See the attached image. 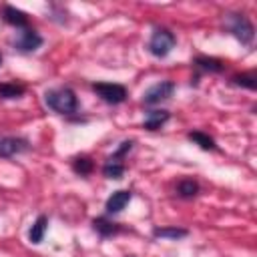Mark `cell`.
Listing matches in <instances>:
<instances>
[{
    "label": "cell",
    "mask_w": 257,
    "mask_h": 257,
    "mask_svg": "<svg viewBox=\"0 0 257 257\" xmlns=\"http://www.w3.org/2000/svg\"><path fill=\"white\" fill-rule=\"evenodd\" d=\"M167 120H169V112L167 110H149L147 116H145V120H143V126L149 128V131H157Z\"/></svg>",
    "instance_id": "10"
},
{
    "label": "cell",
    "mask_w": 257,
    "mask_h": 257,
    "mask_svg": "<svg viewBox=\"0 0 257 257\" xmlns=\"http://www.w3.org/2000/svg\"><path fill=\"white\" fill-rule=\"evenodd\" d=\"M24 94V86L16 82H4L0 84V98H18Z\"/></svg>",
    "instance_id": "16"
},
{
    "label": "cell",
    "mask_w": 257,
    "mask_h": 257,
    "mask_svg": "<svg viewBox=\"0 0 257 257\" xmlns=\"http://www.w3.org/2000/svg\"><path fill=\"white\" fill-rule=\"evenodd\" d=\"M0 62H2V56H0Z\"/></svg>",
    "instance_id": "21"
},
{
    "label": "cell",
    "mask_w": 257,
    "mask_h": 257,
    "mask_svg": "<svg viewBox=\"0 0 257 257\" xmlns=\"http://www.w3.org/2000/svg\"><path fill=\"white\" fill-rule=\"evenodd\" d=\"M92 90L108 104H120L126 98V88L122 84H114V82H94Z\"/></svg>",
    "instance_id": "4"
},
{
    "label": "cell",
    "mask_w": 257,
    "mask_h": 257,
    "mask_svg": "<svg viewBox=\"0 0 257 257\" xmlns=\"http://www.w3.org/2000/svg\"><path fill=\"white\" fill-rule=\"evenodd\" d=\"M177 193H179V197H183V199H191V197H195V195L199 193V185H197L195 181H191V179H185V181L179 183Z\"/></svg>",
    "instance_id": "18"
},
{
    "label": "cell",
    "mask_w": 257,
    "mask_h": 257,
    "mask_svg": "<svg viewBox=\"0 0 257 257\" xmlns=\"http://www.w3.org/2000/svg\"><path fill=\"white\" fill-rule=\"evenodd\" d=\"M92 167H94L92 161L86 159V157H76V159L72 161V169H74V173L80 175V177L90 175V173H92Z\"/></svg>",
    "instance_id": "19"
},
{
    "label": "cell",
    "mask_w": 257,
    "mask_h": 257,
    "mask_svg": "<svg viewBox=\"0 0 257 257\" xmlns=\"http://www.w3.org/2000/svg\"><path fill=\"white\" fill-rule=\"evenodd\" d=\"M175 42L177 40H175V34L171 30H167V28H155L153 34H151V38H149L147 48H149V52L153 56L163 58V56H167L175 48Z\"/></svg>",
    "instance_id": "2"
},
{
    "label": "cell",
    "mask_w": 257,
    "mask_h": 257,
    "mask_svg": "<svg viewBox=\"0 0 257 257\" xmlns=\"http://www.w3.org/2000/svg\"><path fill=\"white\" fill-rule=\"evenodd\" d=\"M2 18H4V22L12 24V26H18V28H24L28 24V16L22 10L14 8V6H4L2 8Z\"/></svg>",
    "instance_id": "9"
},
{
    "label": "cell",
    "mask_w": 257,
    "mask_h": 257,
    "mask_svg": "<svg viewBox=\"0 0 257 257\" xmlns=\"http://www.w3.org/2000/svg\"><path fill=\"white\" fill-rule=\"evenodd\" d=\"M40 44H42V36H40L38 32L30 30V28H24V30L18 34L16 42H14V46H16L20 52H32V50H36Z\"/></svg>",
    "instance_id": "7"
},
{
    "label": "cell",
    "mask_w": 257,
    "mask_h": 257,
    "mask_svg": "<svg viewBox=\"0 0 257 257\" xmlns=\"http://www.w3.org/2000/svg\"><path fill=\"white\" fill-rule=\"evenodd\" d=\"M153 235L157 239H181V237H187V229H179V227H157L153 231Z\"/></svg>",
    "instance_id": "14"
},
{
    "label": "cell",
    "mask_w": 257,
    "mask_h": 257,
    "mask_svg": "<svg viewBox=\"0 0 257 257\" xmlns=\"http://www.w3.org/2000/svg\"><path fill=\"white\" fill-rule=\"evenodd\" d=\"M189 139L193 141V143H197L201 149H205V151H213L215 149V141L209 137V135H205V133H201V131H193V133H189Z\"/></svg>",
    "instance_id": "17"
},
{
    "label": "cell",
    "mask_w": 257,
    "mask_h": 257,
    "mask_svg": "<svg viewBox=\"0 0 257 257\" xmlns=\"http://www.w3.org/2000/svg\"><path fill=\"white\" fill-rule=\"evenodd\" d=\"M175 92V82L171 80H161L157 84H153L151 88H147V92L143 94V102L145 104H159L167 98H171Z\"/></svg>",
    "instance_id": "5"
},
{
    "label": "cell",
    "mask_w": 257,
    "mask_h": 257,
    "mask_svg": "<svg viewBox=\"0 0 257 257\" xmlns=\"http://www.w3.org/2000/svg\"><path fill=\"white\" fill-rule=\"evenodd\" d=\"M44 100H46V104H48L54 112H58V114H72V112H76V108H78L76 94H74V90L68 88V86L48 90V92L44 94Z\"/></svg>",
    "instance_id": "1"
},
{
    "label": "cell",
    "mask_w": 257,
    "mask_h": 257,
    "mask_svg": "<svg viewBox=\"0 0 257 257\" xmlns=\"http://www.w3.org/2000/svg\"><path fill=\"white\" fill-rule=\"evenodd\" d=\"M131 191H114L108 199H106V213H120L126 205H128V201H131Z\"/></svg>",
    "instance_id": "8"
},
{
    "label": "cell",
    "mask_w": 257,
    "mask_h": 257,
    "mask_svg": "<svg viewBox=\"0 0 257 257\" xmlns=\"http://www.w3.org/2000/svg\"><path fill=\"white\" fill-rule=\"evenodd\" d=\"M195 66L205 70V72H221L223 70V62L217 58H207V56H199L195 58Z\"/></svg>",
    "instance_id": "15"
},
{
    "label": "cell",
    "mask_w": 257,
    "mask_h": 257,
    "mask_svg": "<svg viewBox=\"0 0 257 257\" xmlns=\"http://www.w3.org/2000/svg\"><path fill=\"white\" fill-rule=\"evenodd\" d=\"M94 229L102 235V237H110V235H114V233H118L120 231V227L116 225V223H112V221H108V219H104V217H98V219H94Z\"/></svg>",
    "instance_id": "13"
},
{
    "label": "cell",
    "mask_w": 257,
    "mask_h": 257,
    "mask_svg": "<svg viewBox=\"0 0 257 257\" xmlns=\"http://www.w3.org/2000/svg\"><path fill=\"white\" fill-rule=\"evenodd\" d=\"M46 225H48V219H46L44 215H40V217L34 221V225L30 227V233H28V237H30V241H32V243H40V241L44 239Z\"/></svg>",
    "instance_id": "12"
},
{
    "label": "cell",
    "mask_w": 257,
    "mask_h": 257,
    "mask_svg": "<svg viewBox=\"0 0 257 257\" xmlns=\"http://www.w3.org/2000/svg\"><path fill=\"white\" fill-rule=\"evenodd\" d=\"M102 175L106 179H120L124 175V165L120 159H114V157H108L104 167H102Z\"/></svg>",
    "instance_id": "11"
},
{
    "label": "cell",
    "mask_w": 257,
    "mask_h": 257,
    "mask_svg": "<svg viewBox=\"0 0 257 257\" xmlns=\"http://www.w3.org/2000/svg\"><path fill=\"white\" fill-rule=\"evenodd\" d=\"M227 28L229 32L241 42V44H251L253 36H255V30H253V24L243 16V14H227Z\"/></svg>",
    "instance_id": "3"
},
{
    "label": "cell",
    "mask_w": 257,
    "mask_h": 257,
    "mask_svg": "<svg viewBox=\"0 0 257 257\" xmlns=\"http://www.w3.org/2000/svg\"><path fill=\"white\" fill-rule=\"evenodd\" d=\"M28 141L20 137H0V157H14L28 151Z\"/></svg>",
    "instance_id": "6"
},
{
    "label": "cell",
    "mask_w": 257,
    "mask_h": 257,
    "mask_svg": "<svg viewBox=\"0 0 257 257\" xmlns=\"http://www.w3.org/2000/svg\"><path fill=\"white\" fill-rule=\"evenodd\" d=\"M233 80H235L237 84H241V86H247V88H251V90L255 88V78H253V76H235Z\"/></svg>",
    "instance_id": "20"
}]
</instances>
